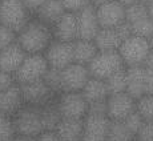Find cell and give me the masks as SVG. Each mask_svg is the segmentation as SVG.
<instances>
[{"label":"cell","mask_w":153,"mask_h":141,"mask_svg":"<svg viewBox=\"0 0 153 141\" xmlns=\"http://www.w3.org/2000/svg\"><path fill=\"white\" fill-rule=\"evenodd\" d=\"M53 40L52 28L35 17L17 33V44L27 55H44Z\"/></svg>","instance_id":"cell-1"},{"label":"cell","mask_w":153,"mask_h":141,"mask_svg":"<svg viewBox=\"0 0 153 141\" xmlns=\"http://www.w3.org/2000/svg\"><path fill=\"white\" fill-rule=\"evenodd\" d=\"M12 119L15 131L19 136L37 137L40 133L44 132L42 108L24 105Z\"/></svg>","instance_id":"cell-2"},{"label":"cell","mask_w":153,"mask_h":141,"mask_svg":"<svg viewBox=\"0 0 153 141\" xmlns=\"http://www.w3.org/2000/svg\"><path fill=\"white\" fill-rule=\"evenodd\" d=\"M33 19L22 0H3L0 4V24L11 28L16 33L25 28Z\"/></svg>","instance_id":"cell-3"},{"label":"cell","mask_w":153,"mask_h":141,"mask_svg":"<svg viewBox=\"0 0 153 141\" xmlns=\"http://www.w3.org/2000/svg\"><path fill=\"white\" fill-rule=\"evenodd\" d=\"M48 70L49 65L44 55H27L19 70L15 73V80L17 85L37 83L44 80Z\"/></svg>","instance_id":"cell-4"},{"label":"cell","mask_w":153,"mask_h":141,"mask_svg":"<svg viewBox=\"0 0 153 141\" xmlns=\"http://www.w3.org/2000/svg\"><path fill=\"white\" fill-rule=\"evenodd\" d=\"M125 64L123 57L120 56L119 51L113 52H99L96 57L88 65L91 77L107 80L112 75L125 69Z\"/></svg>","instance_id":"cell-5"},{"label":"cell","mask_w":153,"mask_h":141,"mask_svg":"<svg viewBox=\"0 0 153 141\" xmlns=\"http://www.w3.org/2000/svg\"><path fill=\"white\" fill-rule=\"evenodd\" d=\"M151 52L152 48L149 40L134 36V35L124 40L119 49V53L124 60L125 67L144 65L146 57L149 56Z\"/></svg>","instance_id":"cell-6"},{"label":"cell","mask_w":153,"mask_h":141,"mask_svg":"<svg viewBox=\"0 0 153 141\" xmlns=\"http://www.w3.org/2000/svg\"><path fill=\"white\" fill-rule=\"evenodd\" d=\"M61 119L84 120L88 114V102L81 92H64L56 99Z\"/></svg>","instance_id":"cell-7"},{"label":"cell","mask_w":153,"mask_h":141,"mask_svg":"<svg viewBox=\"0 0 153 141\" xmlns=\"http://www.w3.org/2000/svg\"><path fill=\"white\" fill-rule=\"evenodd\" d=\"M61 76V93L64 92H81L85 84L91 79V73L87 65L72 63L67 68L60 70Z\"/></svg>","instance_id":"cell-8"},{"label":"cell","mask_w":153,"mask_h":141,"mask_svg":"<svg viewBox=\"0 0 153 141\" xmlns=\"http://www.w3.org/2000/svg\"><path fill=\"white\" fill-rule=\"evenodd\" d=\"M20 89H22L24 105H31V107L37 108H43L45 105L53 102L56 97L59 96L57 93H55L48 85L44 83V80L32 84L20 85Z\"/></svg>","instance_id":"cell-9"},{"label":"cell","mask_w":153,"mask_h":141,"mask_svg":"<svg viewBox=\"0 0 153 141\" xmlns=\"http://www.w3.org/2000/svg\"><path fill=\"white\" fill-rule=\"evenodd\" d=\"M136 101L129 93L109 95L107 100V114L111 121H124L129 114L136 112Z\"/></svg>","instance_id":"cell-10"},{"label":"cell","mask_w":153,"mask_h":141,"mask_svg":"<svg viewBox=\"0 0 153 141\" xmlns=\"http://www.w3.org/2000/svg\"><path fill=\"white\" fill-rule=\"evenodd\" d=\"M49 68L64 69L73 63V43L53 40L44 53Z\"/></svg>","instance_id":"cell-11"},{"label":"cell","mask_w":153,"mask_h":141,"mask_svg":"<svg viewBox=\"0 0 153 141\" xmlns=\"http://www.w3.org/2000/svg\"><path fill=\"white\" fill-rule=\"evenodd\" d=\"M111 128V120L108 116L87 114L84 119L83 141H107Z\"/></svg>","instance_id":"cell-12"},{"label":"cell","mask_w":153,"mask_h":141,"mask_svg":"<svg viewBox=\"0 0 153 141\" xmlns=\"http://www.w3.org/2000/svg\"><path fill=\"white\" fill-rule=\"evenodd\" d=\"M99 24L101 28H117L125 20V7L119 1H111L96 7Z\"/></svg>","instance_id":"cell-13"},{"label":"cell","mask_w":153,"mask_h":141,"mask_svg":"<svg viewBox=\"0 0 153 141\" xmlns=\"http://www.w3.org/2000/svg\"><path fill=\"white\" fill-rule=\"evenodd\" d=\"M77 17V33L81 40H95L99 31L101 29L99 24L97 13L95 5L84 8L83 11L76 13Z\"/></svg>","instance_id":"cell-14"},{"label":"cell","mask_w":153,"mask_h":141,"mask_svg":"<svg viewBox=\"0 0 153 141\" xmlns=\"http://www.w3.org/2000/svg\"><path fill=\"white\" fill-rule=\"evenodd\" d=\"M55 40L65 43H73L79 39L77 33V17L76 13L65 12L52 27Z\"/></svg>","instance_id":"cell-15"},{"label":"cell","mask_w":153,"mask_h":141,"mask_svg":"<svg viewBox=\"0 0 153 141\" xmlns=\"http://www.w3.org/2000/svg\"><path fill=\"white\" fill-rule=\"evenodd\" d=\"M25 56L27 53L16 42L12 45L0 51V69L15 76V73L19 70L20 65L24 61Z\"/></svg>","instance_id":"cell-16"},{"label":"cell","mask_w":153,"mask_h":141,"mask_svg":"<svg viewBox=\"0 0 153 141\" xmlns=\"http://www.w3.org/2000/svg\"><path fill=\"white\" fill-rule=\"evenodd\" d=\"M23 107H24V100L20 85L15 84L13 87L0 92V113L13 117Z\"/></svg>","instance_id":"cell-17"},{"label":"cell","mask_w":153,"mask_h":141,"mask_svg":"<svg viewBox=\"0 0 153 141\" xmlns=\"http://www.w3.org/2000/svg\"><path fill=\"white\" fill-rule=\"evenodd\" d=\"M126 93L134 100L145 95V68L144 65L126 67Z\"/></svg>","instance_id":"cell-18"},{"label":"cell","mask_w":153,"mask_h":141,"mask_svg":"<svg viewBox=\"0 0 153 141\" xmlns=\"http://www.w3.org/2000/svg\"><path fill=\"white\" fill-rule=\"evenodd\" d=\"M84 120L61 119L55 132L61 141H83Z\"/></svg>","instance_id":"cell-19"},{"label":"cell","mask_w":153,"mask_h":141,"mask_svg":"<svg viewBox=\"0 0 153 141\" xmlns=\"http://www.w3.org/2000/svg\"><path fill=\"white\" fill-rule=\"evenodd\" d=\"M93 42L99 52H113L119 51L124 40L116 28H101Z\"/></svg>","instance_id":"cell-20"},{"label":"cell","mask_w":153,"mask_h":141,"mask_svg":"<svg viewBox=\"0 0 153 141\" xmlns=\"http://www.w3.org/2000/svg\"><path fill=\"white\" fill-rule=\"evenodd\" d=\"M65 12L67 11L60 0H45L44 4L42 5V8L35 15V19L40 20L42 23L49 25L52 28L55 23Z\"/></svg>","instance_id":"cell-21"},{"label":"cell","mask_w":153,"mask_h":141,"mask_svg":"<svg viewBox=\"0 0 153 141\" xmlns=\"http://www.w3.org/2000/svg\"><path fill=\"white\" fill-rule=\"evenodd\" d=\"M97 53L99 49L93 40L77 39L73 42V63L88 67Z\"/></svg>","instance_id":"cell-22"},{"label":"cell","mask_w":153,"mask_h":141,"mask_svg":"<svg viewBox=\"0 0 153 141\" xmlns=\"http://www.w3.org/2000/svg\"><path fill=\"white\" fill-rule=\"evenodd\" d=\"M81 93H83L84 99L87 100L88 104L107 101L108 97H109V92H108L105 80H100V79H95V77H91L88 80V83L85 84Z\"/></svg>","instance_id":"cell-23"},{"label":"cell","mask_w":153,"mask_h":141,"mask_svg":"<svg viewBox=\"0 0 153 141\" xmlns=\"http://www.w3.org/2000/svg\"><path fill=\"white\" fill-rule=\"evenodd\" d=\"M42 114H43L44 131H55L56 127L59 125V122L61 121V116L57 109V105H56V100L53 102L42 108Z\"/></svg>","instance_id":"cell-24"},{"label":"cell","mask_w":153,"mask_h":141,"mask_svg":"<svg viewBox=\"0 0 153 141\" xmlns=\"http://www.w3.org/2000/svg\"><path fill=\"white\" fill-rule=\"evenodd\" d=\"M107 141H136V136L129 131L124 121H111Z\"/></svg>","instance_id":"cell-25"},{"label":"cell","mask_w":153,"mask_h":141,"mask_svg":"<svg viewBox=\"0 0 153 141\" xmlns=\"http://www.w3.org/2000/svg\"><path fill=\"white\" fill-rule=\"evenodd\" d=\"M105 84H107L109 95L126 92V68L108 77L105 80Z\"/></svg>","instance_id":"cell-26"},{"label":"cell","mask_w":153,"mask_h":141,"mask_svg":"<svg viewBox=\"0 0 153 141\" xmlns=\"http://www.w3.org/2000/svg\"><path fill=\"white\" fill-rule=\"evenodd\" d=\"M148 16H149L148 4H145V3L137 1L134 4L125 7V20L129 24H132L134 22H139V20L144 19V17H148Z\"/></svg>","instance_id":"cell-27"},{"label":"cell","mask_w":153,"mask_h":141,"mask_svg":"<svg viewBox=\"0 0 153 141\" xmlns=\"http://www.w3.org/2000/svg\"><path fill=\"white\" fill-rule=\"evenodd\" d=\"M131 28H132V35L149 40L153 35V20L149 16L144 17L139 22L132 23Z\"/></svg>","instance_id":"cell-28"},{"label":"cell","mask_w":153,"mask_h":141,"mask_svg":"<svg viewBox=\"0 0 153 141\" xmlns=\"http://www.w3.org/2000/svg\"><path fill=\"white\" fill-rule=\"evenodd\" d=\"M136 111L144 121H153V95H144L137 100Z\"/></svg>","instance_id":"cell-29"},{"label":"cell","mask_w":153,"mask_h":141,"mask_svg":"<svg viewBox=\"0 0 153 141\" xmlns=\"http://www.w3.org/2000/svg\"><path fill=\"white\" fill-rule=\"evenodd\" d=\"M16 136L13 119L4 113H0V140H10Z\"/></svg>","instance_id":"cell-30"},{"label":"cell","mask_w":153,"mask_h":141,"mask_svg":"<svg viewBox=\"0 0 153 141\" xmlns=\"http://www.w3.org/2000/svg\"><path fill=\"white\" fill-rule=\"evenodd\" d=\"M44 83L48 85L55 93L60 95L61 93V76H60V70L49 68V70L47 72L45 77H44Z\"/></svg>","instance_id":"cell-31"},{"label":"cell","mask_w":153,"mask_h":141,"mask_svg":"<svg viewBox=\"0 0 153 141\" xmlns=\"http://www.w3.org/2000/svg\"><path fill=\"white\" fill-rule=\"evenodd\" d=\"M17 42V33L11 28L0 24V51Z\"/></svg>","instance_id":"cell-32"},{"label":"cell","mask_w":153,"mask_h":141,"mask_svg":"<svg viewBox=\"0 0 153 141\" xmlns=\"http://www.w3.org/2000/svg\"><path fill=\"white\" fill-rule=\"evenodd\" d=\"M60 1L63 3L67 12H72V13H77L80 11H83L84 8L93 5L92 0H60Z\"/></svg>","instance_id":"cell-33"},{"label":"cell","mask_w":153,"mask_h":141,"mask_svg":"<svg viewBox=\"0 0 153 141\" xmlns=\"http://www.w3.org/2000/svg\"><path fill=\"white\" fill-rule=\"evenodd\" d=\"M124 124L128 127V129L132 132V133L136 136L137 134V132L140 131V128H141V125L144 124V119L139 114V112H133L132 114H129L128 117L124 120Z\"/></svg>","instance_id":"cell-34"},{"label":"cell","mask_w":153,"mask_h":141,"mask_svg":"<svg viewBox=\"0 0 153 141\" xmlns=\"http://www.w3.org/2000/svg\"><path fill=\"white\" fill-rule=\"evenodd\" d=\"M136 141H153V121H144L136 134Z\"/></svg>","instance_id":"cell-35"},{"label":"cell","mask_w":153,"mask_h":141,"mask_svg":"<svg viewBox=\"0 0 153 141\" xmlns=\"http://www.w3.org/2000/svg\"><path fill=\"white\" fill-rule=\"evenodd\" d=\"M15 84H16L15 76L11 75V73H8V72H5V70L0 69V92L13 87Z\"/></svg>","instance_id":"cell-36"},{"label":"cell","mask_w":153,"mask_h":141,"mask_svg":"<svg viewBox=\"0 0 153 141\" xmlns=\"http://www.w3.org/2000/svg\"><path fill=\"white\" fill-rule=\"evenodd\" d=\"M88 114L108 116L107 114V101H99V102H93V104H88Z\"/></svg>","instance_id":"cell-37"},{"label":"cell","mask_w":153,"mask_h":141,"mask_svg":"<svg viewBox=\"0 0 153 141\" xmlns=\"http://www.w3.org/2000/svg\"><path fill=\"white\" fill-rule=\"evenodd\" d=\"M22 1H23V4L25 5V8L29 11V13L35 17V15L42 8V5L44 4L45 0H22Z\"/></svg>","instance_id":"cell-38"},{"label":"cell","mask_w":153,"mask_h":141,"mask_svg":"<svg viewBox=\"0 0 153 141\" xmlns=\"http://www.w3.org/2000/svg\"><path fill=\"white\" fill-rule=\"evenodd\" d=\"M145 95H153V68H145Z\"/></svg>","instance_id":"cell-39"},{"label":"cell","mask_w":153,"mask_h":141,"mask_svg":"<svg viewBox=\"0 0 153 141\" xmlns=\"http://www.w3.org/2000/svg\"><path fill=\"white\" fill-rule=\"evenodd\" d=\"M37 141H61L55 131H44L36 137Z\"/></svg>","instance_id":"cell-40"},{"label":"cell","mask_w":153,"mask_h":141,"mask_svg":"<svg viewBox=\"0 0 153 141\" xmlns=\"http://www.w3.org/2000/svg\"><path fill=\"white\" fill-rule=\"evenodd\" d=\"M13 141H37L36 137H29V136H19V134H16L15 136Z\"/></svg>","instance_id":"cell-41"},{"label":"cell","mask_w":153,"mask_h":141,"mask_svg":"<svg viewBox=\"0 0 153 141\" xmlns=\"http://www.w3.org/2000/svg\"><path fill=\"white\" fill-rule=\"evenodd\" d=\"M144 67H145V68H153V51L149 53V56L146 57L145 63H144Z\"/></svg>","instance_id":"cell-42"},{"label":"cell","mask_w":153,"mask_h":141,"mask_svg":"<svg viewBox=\"0 0 153 141\" xmlns=\"http://www.w3.org/2000/svg\"><path fill=\"white\" fill-rule=\"evenodd\" d=\"M111 1H116V0H92V4L95 7H99V5L107 4V3H111Z\"/></svg>","instance_id":"cell-43"},{"label":"cell","mask_w":153,"mask_h":141,"mask_svg":"<svg viewBox=\"0 0 153 141\" xmlns=\"http://www.w3.org/2000/svg\"><path fill=\"white\" fill-rule=\"evenodd\" d=\"M120 3H121L124 7H128V5H131V4H134V3H137L139 0H119Z\"/></svg>","instance_id":"cell-44"},{"label":"cell","mask_w":153,"mask_h":141,"mask_svg":"<svg viewBox=\"0 0 153 141\" xmlns=\"http://www.w3.org/2000/svg\"><path fill=\"white\" fill-rule=\"evenodd\" d=\"M148 13H149V17L153 20V1L148 4Z\"/></svg>","instance_id":"cell-45"},{"label":"cell","mask_w":153,"mask_h":141,"mask_svg":"<svg viewBox=\"0 0 153 141\" xmlns=\"http://www.w3.org/2000/svg\"><path fill=\"white\" fill-rule=\"evenodd\" d=\"M149 44H151V48H152V51H153V35H152L151 39H149Z\"/></svg>","instance_id":"cell-46"},{"label":"cell","mask_w":153,"mask_h":141,"mask_svg":"<svg viewBox=\"0 0 153 141\" xmlns=\"http://www.w3.org/2000/svg\"><path fill=\"white\" fill-rule=\"evenodd\" d=\"M139 1H141V3H145V4H149V3L153 1V0H139Z\"/></svg>","instance_id":"cell-47"},{"label":"cell","mask_w":153,"mask_h":141,"mask_svg":"<svg viewBox=\"0 0 153 141\" xmlns=\"http://www.w3.org/2000/svg\"><path fill=\"white\" fill-rule=\"evenodd\" d=\"M15 139V137H13ZM13 139H10V140H0V141H13Z\"/></svg>","instance_id":"cell-48"},{"label":"cell","mask_w":153,"mask_h":141,"mask_svg":"<svg viewBox=\"0 0 153 141\" xmlns=\"http://www.w3.org/2000/svg\"><path fill=\"white\" fill-rule=\"evenodd\" d=\"M1 1H3V0H0V4H1Z\"/></svg>","instance_id":"cell-49"}]
</instances>
